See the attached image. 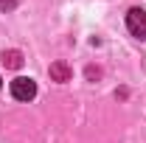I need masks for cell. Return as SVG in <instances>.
<instances>
[{
    "mask_svg": "<svg viewBox=\"0 0 146 143\" xmlns=\"http://www.w3.org/2000/svg\"><path fill=\"white\" fill-rule=\"evenodd\" d=\"M11 95H14L17 101H31V98L36 95V84H34V79H25V76L14 79V81H11Z\"/></svg>",
    "mask_w": 146,
    "mask_h": 143,
    "instance_id": "1",
    "label": "cell"
},
{
    "mask_svg": "<svg viewBox=\"0 0 146 143\" xmlns=\"http://www.w3.org/2000/svg\"><path fill=\"white\" fill-rule=\"evenodd\" d=\"M127 28H129V34L138 36V39H143V36H146V11H143V9H129Z\"/></svg>",
    "mask_w": 146,
    "mask_h": 143,
    "instance_id": "2",
    "label": "cell"
},
{
    "mask_svg": "<svg viewBox=\"0 0 146 143\" xmlns=\"http://www.w3.org/2000/svg\"><path fill=\"white\" fill-rule=\"evenodd\" d=\"M70 76H73V70L65 62H54V65H51V79H54V81H70Z\"/></svg>",
    "mask_w": 146,
    "mask_h": 143,
    "instance_id": "3",
    "label": "cell"
},
{
    "mask_svg": "<svg viewBox=\"0 0 146 143\" xmlns=\"http://www.w3.org/2000/svg\"><path fill=\"white\" fill-rule=\"evenodd\" d=\"M3 65L11 68V70L23 68V54H20V51H3Z\"/></svg>",
    "mask_w": 146,
    "mask_h": 143,
    "instance_id": "4",
    "label": "cell"
},
{
    "mask_svg": "<svg viewBox=\"0 0 146 143\" xmlns=\"http://www.w3.org/2000/svg\"><path fill=\"white\" fill-rule=\"evenodd\" d=\"M14 6V0H0V9H11Z\"/></svg>",
    "mask_w": 146,
    "mask_h": 143,
    "instance_id": "5",
    "label": "cell"
}]
</instances>
